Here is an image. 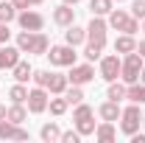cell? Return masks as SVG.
Here are the masks:
<instances>
[{
    "label": "cell",
    "instance_id": "1",
    "mask_svg": "<svg viewBox=\"0 0 145 143\" xmlns=\"http://www.w3.org/2000/svg\"><path fill=\"white\" fill-rule=\"evenodd\" d=\"M17 48L22 54H48V36L39 31H22L17 36Z\"/></svg>",
    "mask_w": 145,
    "mask_h": 143
},
{
    "label": "cell",
    "instance_id": "2",
    "mask_svg": "<svg viewBox=\"0 0 145 143\" xmlns=\"http://www.w3.org/2000/svg\"><path fill=\"white\" fill-rule=\"evenodd\" d=\"M140 73H142V56L137 54V51L126 54V59H123V68H120V76H123V81H126V84H134V81H140Z\"/></svg>",
    "mask_w": 145,
    "mask_h": 143
},
{
    "label": "cell",
    "instance_id": "3",
    "mask_svg": "<svg viewBox=\"0 0 145 143\" xmlns=\"http://www.w3.org/2000/svg\"><path fill=\"white\" fill-rule=\"evenodd\" d=\"M48 59H50V65H56V68H72L75 65V48L72 45H56V48H50V54H45Z\"/></svg>",
    "mask_w": 145,
    "mask_h": 143
},
{
    "label": "cell",
    "instance_id": "4",
    "mask_svg": "<svg viewBox=\"0 0 145 143\" xmlns=\"http://www.w3.org/2000/svg\"><path fill=\"white\" fill-rule=\"evenodd\" d=\"M109 25L117 28V31H126V34H131V36H134V31L140 28V25H137V17L126 14L123 9H112V11H109Z\"/></svg>",
    "mask_w": 145,
    "mask_h": 143
},
{
    "label": "cell",
    "instance_id": "5",
    "mask_svg": "<svg viewBox=\"0 0 145 143\" xmlns=\"http://www.w3.org/2000/svg\"><path fill=\"white\" fill-rule=\"evenodd\" d=\"M95 112H92V107H87V104H78V109H75V115H72V121H75V129H78V135H95Z\"/></svg>",
    "mask_w": 145,
    "mask_h": 143
},
{
    "label": "cell",
    "instance_id": "6",
    "mask_svg": "<svg viewBox=\"0 0 145 143\" xmlns=\"http://www.w3.org/2000/svg\"><path fill=\"white\" fill-rule=\"evenodd\" d=\"M120 129L126 132V135H134L137 129H140V121H142V115H140V104H131L128 109H123L120 112Z\"/></svg>",
    "mask_w": 145,
    "mask_h": 143
},
{
    "label": "cell",
    "instance_id": "7",
    "mask_svg": "<svg viewBox=\"0 0 145 143\" xmlns=\"http://www.w3.org/2000/svg\"><path fill=\"white\" fill-rule=\"evenodd\" d=\"M120 68H123V62H120L117 56H103V59H101V79H106L109 84H112V81H117Z\"/></svg>",
    "mask_w": 145,
    "mask_h": 143
},
{
    "label": "cell",
    "instance_id": "8",
    "mask_svg": "<svg viewBox=\"0 0 145 143\" xmlns=\"http://www.w3.org/2000/svg\"><path fill=\"white\" fill-rule=\"evenodd\" d=\"M106 23L101 17H95L92 14V23H89V28H87V39L89 42H95V45H106Z\"/></svg>",
    "mask_w": 145,
    "mask_h": 143
},
{
    "label": "cell",
    "instance_id": "9",
    "mask_svg": "<svg viewBox=\"0 0 145 143\" xmlns=\"http://www.w3.org/2000/svg\"><path fill=\"white\" fill-rule=\"evenodd\" d=\"M20 25H22V31H42V25H45V17L39 14V11H20L17 14Z\"/></svg>",
    "mask_w": 145,
    "mask_h": 143
},
{
    "label": "cell",
    "instance_id": "10",
    "mask_svg": "<svg viewBox=\"0 0 145 143\" xmlns=\"http://www.w3.org/2000/svg\"><path fill=\"white\" fill-rule=\"evenodd\" d=\"M0 138L3 140H28V132L20 124H11V121H0Z\"/></svg>",
    "mask_w": 145,
    "mask_h": 143
},
{
    "label": "cell",
    "instance_id": "11",
    "mask_svg": "<svg viewBox=\"0 0 145 143\" xmlns=\"http://www.w3.org/2000/svg\"><path fill=\"white\" fill-rule=\"evenodd\" d=\"M48 104H50V101H48L45 87H39V84H36V90H31V93H28V109L36 115V112H45V109H48Z\"/></svg>",
    "mask_w": 145,
    "mask_h": 143
},
{
    "label": "cell",
    "instance_id": "12",
    "mask_svg": "<svg viewBox=\"0 0 145 143\" xmlns=\"http://www.w3.org/2000/svg\"><path fill=\"white\" fill-rule=\"evenodd\" d=\"M95 79V70H92L89 65H72V70L70 76H67V81H72V84H87V81H92Z\"/></svg>",
    "mask_w": 145,
    "mask_h": 143
},
{
    "label": "cell",
    "instance_id": "13",
    "mask_svg": "<svg viewBox=\"0 0 145 143\" xmlns=\"http://www.w3.org/2000/svg\"><path fill=\"white\" fill-rule=\"evenodd\" d=\"M20 48H11V45H6V48H0V70H11L14 65L20 62Z\"/></svg>",
    "mask_w": 145,
    "mask_h": 143
},
{
    "label": "cell",
    "instance_id": "14",
    "mask_svg": "<svg viewBox=\"0 0 145 143\" xmlns=\"http://www.w3.org/2000/svg\"><path fill=\"white\" fill-rule=\"evenodd\" d=\"M53 23H56V25H64V28L72 25V23H75V9L67 6V3H61V6L53 11Z\"/></svg>",
    "mask_w": 145,
    "mask_h": 143
},
{
    "label": "cell",
    "instance_id": "15",
    "mask_svg": "<svg viewBox=\"0 0 145 143\" xmlns=\"http://www.w3.org/2000/svg\"><path fill=\"white\" fill-rule=\"evenodd\" d=\"M64 36H67V45L75 48V45H81V42L87 39V28H78V25L72 23V25H67V34Z\"/></svg>",
    "mask_w": 145,
    "mask_h": 143
},
{
    "label": "cell",
    "instance_id": "16",
    "mask_svg": "<svg viewBox=\"0 0 145 143\" xmlns=\"http://www.w3.org/2000/svg\"><path fill=\"white\" fill-rule=\"evenodd\" d=\"M45 90H50V93H64L67 90V76H59V73H50L48 76V84H45Z\"/></svg>",
    "mask_w": 145,
    "mask_h": 143
},
{
    "label": "cell",
    "instance_id": "17",
    "mask_svg": "<svg viewBox=\"0 0 145 143\" xmlns=\"http://www.w3.org/2000/svg\"><path fill=\"white\" fill-rule=\"evenodd\" d=\"M114 51L117 54H131V51H137V42H134V36L131 34H123L114 39Z\"/></svg>",
    "mask_w": 145,
    "mask_h": 143
},
{
    "label": "cell",
    "instance_id": "18",
    "mask_svg": "<svg viewBox=\"0 0 145 143\" xmlns=\"http://www.w3.org/2000/svg\"><path fill=\"white\" fill-rule=\"evenodd\" d=\"M101 118L103 121H117L120 118V107H117V101H106V104H101Z\"/></svg>",
    "mask_w": 145,
    "mask_h": 143
},
{
    "label": "cell",
    "instance_id": "19",
    "mask_svg": "<svg viewBox=\"0 0 145 143\" xmlns=\"http://www.w3.org/2000/svg\"><path fill=\"white\" fill-rule=\"evenodd\" d=\"M126 98H131L134 104H145V81L142 84H128V90H126Z\"/></svg>",
    "mask_w": 145,
    "mask_h": 143
},
{
    "label": "cell",
    "instance_id": "20",
    "mask_svg": "<svg viewBox=\"0 0 145 143\" xmlns=\"http://www.w3.org/2000/svg\"><path fill=\"white\" fill-rule=\"evenodd\" d=\"M25 118H28V112H25L22 104H14V107L6 109V121H11V124H22Z\"/></svg>",
    "mask_w": 145,
    "mask_h": 143
},
{
    "label": "cell",
    "instance_id": "21",
    "mask_svg": "<svg viewBox=\"0 0 145 143\" xmlns=\"http://www.w3.org/2000/svg\"><path fill=\"white\" fill-rule=\"evenodd\" d=\"M11 70H14V79H17L20 84H25V81L34 76V70H31V65H28V62H17Z\"/></svg>",
    "mask_w": 145,
    "mask_h": 143
},
{
    "label": "cell",
    "instance_id": "22",
    "mask_svg": "<svg viewBox=\"0 0 145 143\" xmlns=\"http://www.w3.org/2000/svg\"><path fill=\"white\" fill-rule=\"evenodd\" d=\"M95 138L101 143H109V140H114V126H112V121H106V124H101L98 129H95Z\"/></svg>",
    "mask_w": 145,
    "mask_h": 143
},
{
    "label": "cell",
    "instance_id": "23",
    "mask_svg": "<svg viewBox=\"0 0 145 143\" xmlns=\"http://www.w3.org/2000/svg\"><path fill=\"white\" fill-rule=\"evenodd\" d=\"M89 9L95 17H103V14L112 11V0H89Z\"/></svg>",
    "mask_w": 145,
    "mask_h": 143
},
{
    "label": "cell",
    "instance_id": "24",
    "mask_svg": "<svg viewBox=\"0 0 145 143\" xmlns=\"http://www.w3.org/2000/svg\"><path fill=\"white\" fill-rule=\"evenodd\" d=\"M39 135H42V140H48V143H53V140H61V132H59V126H56V124H45Z\"/></svg>",
    "mask_w": 145,
    "mask_h": 143
},
{
    "label": "cell",
    "instance_id": "25",
    "mask_svg": "<svg viewBox=\"0 0 145 143\" xmlns=\"http://www.w3.org/2000/svg\"><path fill=\"white\" fill-rule=\"evenodd\" d=\"M8 98H11V101H14V104H25V101H28V90L22 87V84H14V87L8 90Z\"/></svg>",
    "mask_w": 145,
    "mask_h": 143
},
{
    "label": "cell",
    "instance_id": "26",
    "mask_svg": "<svg viewBox=\"0 0 145 143\" xmlns=\"http://www.w3.org/2000/svg\"><path fill=\"white\" fill-rule=\"evenodd\" d=\"M17 17V6L14 3H0V23H11Z\"/></svg>",
    "mask_w": 145,
    "mask_h": 143
},
{
    "label": "cell",
    "instance_id": "27",
    "mask_svg": "<svg viewBox=\"0 0 145 143\" xmlns=\"http://www.w3.org/2000/svg\"><path fill=\"white\" fill-rule=\"evenodd\" d=\"M126 84H117V81H112V87H109V101H120V98H126Z\"/></svg>",
    "mask_w": 145,
    "mask_h": 143
},
{
    "label": "cell",
    "instance_id": "28",
    "mask_svg": "<svg viewBox=\"0 0 145 143\" xmlns=\"http://www.w3.org/2000/svg\"><path fill=\"white\" fill-rule=\"evenodd\" d=\"M64 98H67L70 104H81V101H84V93H81L78 84H72L70 90H64Z\"/></svg>",
    "mask_w": 145,
    "mask_h": 143
},
{
    "label": "cell",
    "instance_id": "29",
    "mask_svg": "<svg viewBox=\"0 0 145 143\" xmlns=\"http://www.w3.org/2000/svg\"><path fill=\"white\" fill-rule=\"evenodd\" d=\"M67 107H70L67 98H53V101H50V112H53V115H64Z\"/></svg>",
    "mask_w": 145,
    "mask_h": 143
},
{
    "label": "cell",
    "instance_id": "30",
    "mask_svg": "<svg viewBox=\"0 0 145 143\" xmlns=\"http://www.w3.org/2000/svg\"><path fill=\"white\" fill-rule=\"evenodd\" d=\"M101 54H103V45H95V42H89V45H87V51H84V56H87L89 62L101 59Z\"/></svg>",
    "mask_w": 145,
    "mask_h": 143
},
{
    "label": "cell",
    "instance_id": "31",
    "mask_svg": "<svg viewBox=\"0 0 145 143\" xmlns=\"http://www.w3.org/2000/svg\"><path fill=\"white\" fill-rule=\"evenodd\" d=\"M131 17H137V20L145 17V0H134L131 3Z\"/></svg>",
    "mask_w": 145,
    "mask_h": 143
},
{
    "label": "cell",
    "instance_id": "32",
    "mask_svg": "<svg viewBox=\"0 0 145 143\" xmlns=\"http://www.w3.org/2000/svg\"><path fill=\"white\" fill-rule=\"evenodd\" d=\"M48 76H50L48 70H36L34 76H31V79H34V81L39 84V87H45V84H48Z\"/></svg>",
    "mask_w": 145,
    "mask_h": 143
},
{
    "label": "cell",
    "instance_id": "33",
    "mask_svg": "<svg viewBox=\"0 0 145 143\" xmlns=\"http://www.w3.org/2000/svg\"><path fill=\"white\" fill-rule=\"evenodd\" d=\"M8 34H11V31H8V23H0V45L8 42Z\"/></svg>",
    "mask_w": 145,
    "mask_h": 143
},
{
    "label": "cell",
    "instance_id": "34",
    "mask_svg": "<svg viewBox=\"0 0 145 143\" xmlns=\"http://www.w3.org/2000/svg\"><path fill=\"white\" fill-rule=\"evenodd\" d=\"M78 138H81L78 132H64V135H61V140H64V143H78Z\"/></svg>",
    "mask_w": 145,
    "mask_h": 143
},
{
    "label": "cell",
    "instance_id": "35",
    "mask_svg": "<svg viewBox=\"0 0 145 143\" xmlns=\"http://www.w3.org/2000/svg\"><path fill=\"white\" fill-rule=\"evenodd\" d=\"M14 6H17L20 11H25V9H28V6H31V0H14Z\"/></svg>",
    "mask_w": 145,
    "mask_h": 143
},
{
    "label": "cell",
    "instance_id": "36",
    "mask_svg": "<svg viewBox=\"0 0 145 143\" xmlns=\"http://www.w3.org/2000/svg\"><path fill=\"white\" fill-rule=\"evenodd\" d=\"M131 143H145V135H137V132H134V135H131Z\"/></svg>",
    "mask_w": 145,
    "mask_h": 143
},
{
    "label": "cell",
    "instance_id": "37",
    "mask_svg": "<svg viewBox=\"0 0 145 143\" xmlns=\"http://www.w3.org/2000/svg\"><path fill=\"white\" fill-rule=\"evenodd\" d=\"M137 54H140V56H145V39L140 42V45H137Z\"/></svg>",
    "mask_w": 145,
    "mask_h": 143
},
{
    "label": "cell",
    "instance_id": "38",
    "mask_svg": "<svg viewBox=\"0 0 145 143\" xmlns=\"http://www.w3.org/2000/svg\"><path fill=\"white\" fill-rule=\"evenodd\" d=\"M3 118H6V107H0V121H3Z\"/></svg>",
    "mask_w": 145,
    "mask_h": 143
},
{
    "label": "cell",
    "instance_id": "39",
    "mask_svg": "<svg viewBox=\"0 0 145 143\" xmlns=\"http://www.w3.org/2000/svg\"><path fill=\"white\" fill-rule=\"evenodd\" d=\"M64 3H67V6H75V3H78V0H64Z\"/></svg>",
    "mask_w": 145,
    "mask_h": 143
},
{
    "label": "cell",
    "instance_id": "40",
    "mask_svg": "<svg viewBox=\"0 0 145 143\" xmlns=\"http://www.w3.org/2000/svg\"><path fill=\"white\" fill-rule=\"evenodd\" d=\"M140 79H142V81H145V65H142V73H140Z\"/></svg>",
    "mask_w": 145,
    "mask_h": 143
},
{
    "label": "cell",
    "instance_id": "41",
    "mask_svg": "<svg viewBox=\"0 0 145 143\" xmlns=\"http://www.w3.org/2000/svg\"><path fill=\"white\" fill-rule=\"evenodd\" d=\"M36 3H42V0H31V6H36Z\"/></svg>",
    "mask_w": 145,
    "mask_h": 143
},
{
    "label": "cell",
    "instance_id": "42",
    "mask_svg": "<svg viewBox=\"0 0 145 143\" xmlns=\"http://www.w3.org/2000/svg\"><path fill=\"white\" fill-rule=\"evenodd\" d=\"M142 31H145V17H142Z\"/></svg>",
    "mask_w": 145,
    "mask_h": 143
},
{
    "label": "cell",
    "instance_id": "43",
    "mask_svg": "<svg viewBox=\"0 0 145 143\" xmlns=\"http://www.w3.org/2000/svg\"><path fill=\"white\" fill-rule=\"evenodd\" d=\"M117 3H120V0H117Z\"/></svg>",
    "mask_w": 145,
    "mask_h": 143
}]
</instances>
